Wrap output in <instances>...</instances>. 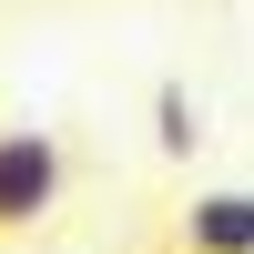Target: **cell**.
I'll return each instance as SVG.
<instances>
[{
    "instance_id": "obj_1",
    "label": "cell",
    "mask_w": 254,
    "mask_h": 254,
    "mask_svg": "<svg viewBox=\"0 0 254 254\" xmlns=\"http://www.w3.org/2000/svg\"><path fill=\"white\" fill-rule=\"evenodd\" d=\"M61 173H71L61 132H0V234H31L61 203Z\"/></svg>"
},
{
    "instance_id": "obj_2",
    "label": "cell",
    "mask_w": 254,
    "mask_h": 254,
    "mask_svg": "<svg viewBox=\"0 0 254 254\" xmlns=\"http://www.w3.org/2000/svg\"><path fill=\"white\" fill-rule=\"evenodd\" d=\"M183 244L193 254H254V183H214L183 203Z\"/></svg>"
},
{
    "instance_id": "obj_3",
    "label": "cell",
    "mask_w": 254,
    "mask_h": 254,
    "mask_svg": "<svg viewBox=\"0 0 254 254\" xmlns=\"http://www.w3.org/2000/svg\"><path fill=\"white\" fill-rule=\"evenodd\" d=\"M153 153H163V163H193V153H203V102L183 92V81L153 92Z\"/></svg>"
},
{
    "instance_id": "obj_4",
    "label": "cell",
    "mask_w": 254,
    "mask_h": 254,
    "mask_svg": "<svg viewBox=\"0 0 254 254\" xmlns=\"http://www.w3.org/2000/svg\"><path fill=\"white\" fill-rule=\"evenodd\" d=\"M183 254H193V244H183Z\"/></svg>"
}]
</instances>
